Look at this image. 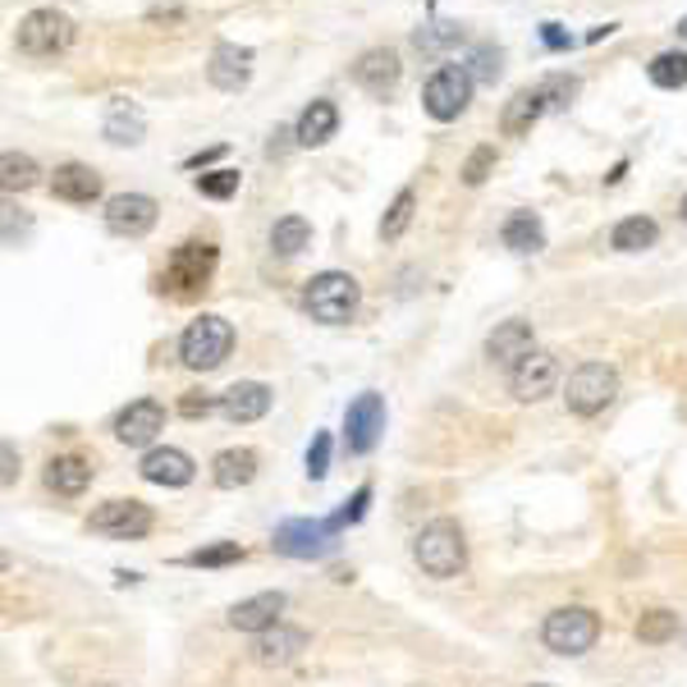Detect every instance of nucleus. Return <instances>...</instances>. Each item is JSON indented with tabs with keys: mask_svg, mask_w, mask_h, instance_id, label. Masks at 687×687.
<instances>
[{
	"mask_svg": "<svg viewBox=\"0 0 687 687\" xmlns=\"http://www.w3.org/2000/svg\"><path fill=\"white\" fill-rule=\"evenodd\" d=\"M412 559L427 578H458L468 568V541L454 518H436L412 537Z\"/></svg>",
	"mask_w": 687,
	"mask_h": 687,
	"instance_id": "obj_1",
	"label": "nucleus"
},
{
	"mask_svg": "<svg viewBox=\"0 0 687 687\" xmlns=\"http://www.w3.org/2000/svg\"><path fill=\"white\" fill-rule=\"evenodd\" d=\"M358 298H362V289L349 271H321L302 289V308L321 326H349L358 312Z\"/></svg>",
	"mask_w": 687,
	"mask_h": 687,
	"instance_id": "obj_2",
	"label": "nucleus"
},
{
	"mask_svg": "<svg viewBox=\"0 0 687 687\" xmlns=\"http://www.w3.org/2000/svg\"><path fill=\"white\" fill-rule=\"evenodd\" d=\"M229 349H235V326L216 312H202L179 335V362L188 371H216L229 358Z\"/></svg>",
	"mask_w": 687,
	"mask_h": 687,
	"instance_id": "obj_3",
	"label": "nucleus"
},
{
	"mask_svg": "<svg viewBox=\"0 0 687 687\" xmlns=\"http://www.w3.org/2000/svg\"><path fill=\"white\" fill-rule=\"evenodd\" d=\"M600 637V615L587 605H564L541 624V641L555 656H587Z\"/></svg>",
	"mask_w": 687,
	"mask_h": 687,
	"instance_id": "obj_4",
	"label": "nucleus"
},
{
	"mask_svg": "<svg viewBox=\"0 0 687 687\" xmlns=\"http://www.w3.org/2000/svg\"><path fill=\"white\" fill-rule=\"evenodd\" d=\"M615 395H619V371L609 362H583L578 371L568 376V386H564V404H568V412H578V417L605 412L609 404H615Z\"/></svg>",
	"mask_w": 687,
	"mask_h": 687,
	"instance_id": "obj_5",
	"label": "nucleus"
},
{
	"mask_svg": "<svg viewBox=\"0 0 687 687\" xmlns=\"http://www.w3.org/2000/svg\"><path fill=\"white\" fill-rule=\"evenodd\" d=\"M468 101H472V73H468V64H440L431 79H427V88H422V106H427L431 120H440V125L458 120V114L468 110Z\"/></svg>",
	"mask_w": 687,
	"mask_h": 687,
	"instance_id": "obj_6",
	"label": "nucleus"
},
{
	"mask_svg": "<svg viewBox=\"0 0 687 687\" xmlns=\"http://www.w3.org/2000/svg\"><path fill=\"white\" fill-rule=\"evenodd\" d=\"M216 261H220L216 243H202V239L179 243V248L170 252V261H166V289L179 293V298H188V293L202 289V285L216 276Z\"/></svg>",
	"mask_w": 687,
	"mask_h": 687,
	"instance_id": "obj_7",
	"label": "nucleus"
},
{
	"mask_svg": "<svg viewBox=\"0 0 687 687\" xmlns=\"http://www.w3.org/2000/svg\"><path fill=\"white\" fill-rule=\"evenodd\" d=\"M19 51L23 56H60L73 42V23L60 10H32L19 19Z\"/></svg>",
	"mask_w": 687,
	"mask_h": 687,
	"instance_id": "obj_8",
	"label": "nucleus"
},
{
	"mask_svg": "<svg viewBox=\"0 0 687 687\" xmlns=\"http://www.w3.org/2000/svg\"><path fill=\"white\" fill-rule=\"evenodd\" d=\"M276 555L285 559H321L335 550V531L326 518H289L276 527Z\"/></svg>",
	"mask_w": 687,
	"mask_h": 687,
	"instance_id": "obj_9",
	"label": "nucleus"
},
{
	"mask_svg": "<svg viewBox=\"0 0 687 687\" xmlns=\"http://www.w3.org/2000/svg\"><path fill=\"white\" fill-rule=\"evenodd\" d=\"M380 431H386V399L376 390L358 395L349 408H344V449L349 454H371Z\"/></svg>",
	"mask_w": 687,
	"mask_h": 687,
	"instance_id": "obj_10",
	"label": "nucleus"
},
{
	"mask_svg": "<svg viewBox=\"0 0 687 687\" xmlns=\"http://www.w3.org/2000/svg\"><path fill=\"white\" fill-rule=\"evenodd\" d=\"M151 509L142 500H106L101 509H92L88 527L97 531V537H114V541H138L151 531Z\"/></svg>",
	"mask_w": 687,
	"mask_h": 687,
	"instance_id": "obj_11",
	"label": "nucleus"
},
{
	"mask_svg": "<svg viewBox=\"0 0 687 687\" xmlns=\"http://www.w3.org/2000/svg\"><path fill=\"white\" fill-rule=\"evenodd\" d=\"M166 431V404L161 399H133L129 408L114 412V440L129 449H147Z\"/></svg>",
	"mask_w": 687,
	"mask_h": 687,
	"instance_id": "obj_12",
	"label": "nucleus"
},
{
	"mask_svg": "<svg viewBox=\"0 0 687 687\" xmlns=\"http://www.w3.org/2000/svg\"><path fill=\"white\" fill-rule=\"evenodd\" d=\"M555 386H559V358L546 354V349L527 354V358L509 371V390H514L518 404H537V399H546Z\"/></svg>",
	"mask_w": 687,
	"mask_h": 687,
	"instance_id": "obj_13",
	"label": "nucleus"
},
{
	"mask_svg": "<svg viewBox=\"0 0 687 687\" xmlns=\"http://www.w3.org/2000/svg\"><path fill=\"white\" fill-rule=\"evenodd\" d=\"M157 225V198L147 193H114L106 198V229L120 239H142Z\"/></svg>",
	"mask_w": 687,
	"mask_h": 687,
	"instance_id": "obj_14",
	"label": "nucleus"
},
{
	"mask_svg": "<svg viewBox=\"0 0 687 687\" xmlns=\"http://www.w3.org/2000/svg\"><path fill=\"white\" fill-rule=\"evenodd\" d=\"M399 79H404V64H399V56H395L390 47H371V51H362V56L354 60V83H358L362 92L380 97V101H386V97L399 88Z\"/></svg>",
	"mask_w": 687,
	"mask_h": 687,
	"instance_id": "obj_15",
	"label": "nucleus"
},
{
	"mask_svg": "<svg viewBox=\"0 0 687 687\" xmlns=\"http://www.w3.org/2000/svg\"><path fill=\"white\" fill-rule=\"evenodd\" d=\"M138 472H142V481H151V486H170V490H179V486L193 481L198 468H193V458H188L183 449H175V445H151V449L142 454Z\"/></svg>",
	"mask_w": 687,
	"mask_h": 687,
	"instance_id": "obj_16",
	"label": "nucleus"
},
{
	"mask_svg": "<svg viewBox=\"0 0 687 687\" xmlns=\"http://www.w3.org/2000/svg\"><path fill=\"white\" fill-rule=\"evenodd\" d=\"M271 386H261V380H235L225 395H220V412L225 422L235 427H248V422H261L266 412H271Z\"/></svg>",
	"mask_w": 687,
	"mask_h": 687,
	"instance_id": "obj_17",
	"label": "nucleus"
},
{
	"mask_svg": "<svg viewBox=\"0 0 687 687\" xmlns=\"http://www.w3.org/2000/svg\"><path fill=\"white\" fill-rule=\"evenodd\" d=\"M285 605H289L285 591H257V596H248V600H239V605H229V628H239V633H252V637H257V633H266V628L280 624Z\"/></svg>",
	"mask_w": 687,
	"mask_h": 687,
	"instance_id": "obj_18",
	"label": "nucleus"
},
{
	"mask_svg": "<svg viewBox=\"0 0 687 687\" xmlns=\"http://www.w3.org/2000/svg\"><path fill=\"white\" fill-rule=\"evenodd\" d=\"M302 651H308V633L293 628V624H276V628L257 633V641H252V660H257V665H266V669H276V665H293Z\"/></svg>",
	"mask_w": 687,
	"mask_h": 687,
	"instance_id": "obj_19",
	"label": "nucleus"
},
{
	"mask_svg": "<svg viewBox=\"0 0 687 687\" xmlns=\"http://www.w3.org/2000/svg\"><path fill=\"white\" fill-rule=\"evenodd\" d=\"M527 354H537V335H531L527 321H500V326L486 335V358L495 367H509L514 371Z\"/></svg>",
	"mask_w": 687,
	"mask_h": 687,
	"instance_id": "obj_20",
	"label": "nucleus"
},
{
	"mask_svg": "<svg viewBox=\"0 0 687 687\" xmlns=\"http://www.w3.org/2000/svg\"><path fill=\"white\" fill-rule=\"evenodd\" d=\"M207 79H211V88H220V92L248 88V79H252V51H248V47H235V42H220V47L211 51Z\"/></svg>",
	"mask_w": 687,
	"mask_h": 687,
	"instance_id": "obj_21",
	"label": "nucleus"
},
{
	"mask_svg": "<svg viewBox=\"0 0 687 687\" xmlns=\"http://www.w3.org/2000/svg\"><path fill=\"white\" fill-rule=\"evenodd\" d=\"M51 193L60 202H73V207H92L101 198V175L92 166H83V161H64L51 175Z\"/></svg>",
	"mask_w": 687,
	"mask_h": 687,
	"instance_id": "obj_22",
	"label": "nucleus"
},
{
	"mask_svg": "<svg viewBox=\"0 0 687 687\" xmlns=\"http://www.w3.org/2000/svg\"><path fill=\"white\" fill-rule=\"evenodd\" d=\"M47 490L60 495V500H79V495L92 486V464L83 454H56L47 464Z\"/></svg>",
	"mask_w": 687,
	"mask_h": 687,
	"instance_id": "obj_23",
	"label": "nucleus"
},
{
	"mask_svg": "<svg viewBox=\"0 0 687 687\" xmlns=\"http://www.w3.org/2000/svg\"><path fill=\"white\" fill-rule=\"evenodd\" d=\"M335 129H339V110H335V101H326V97H317V101L302 106L298 125H293L298 147H326V142L335 138Z\"/></svg>",
	"mask_w": 687,
	"mask_h": 687,
	"instance_id": "obj_24",
	"label": "nucleus"
},
{
	"mask_svg": "<svg viewBox=\"0 0 687 687\" xmlns=\"http://www.w3.org/2000/svg\"><path fill=\"white\" fill-rule=\"evenodd\" d=\"M101 133H106V142H114V147H138L142 133H147V120H142V110H138L129 97H114L110 110H106Z\"/></svg>",
	"mask_w": 687,
	"mask_h": 687,
	"instance_id": "obj_25",
	"label": "nucleus"
},
{
	"mask_svg": "<svg viewBox=\"0 0 687 687\" xmlns=\"http://www.w3.org/2000/svg\"><path fill=\"white\" fill-rule=\"evenodd\" d=\"M550 106H546V97H541V88H522V92H514L509 101H505V114H500V129L509 133V138H522L531 125L541 120Z\"/></svg>",
	"mask_w": 687,
	"mask_h": 687,
	"instance_id": "obj_26",
	"label": "nucleus"
},
{
	"mask_svg": "<svg viewBox=\"0 0 687 687\" xmlns=\"http://www.w3.org/2000/svg\"><path fill=\"white\" fill-rule=\"evenodd\" d=\"M257 477V454L252 449H220L211 458V481L220 490H239V486H252Z\"/></svg>",
	"mask_w": 687,
	"mask_h": 687,
	"instance_id": "obj_27",
	"label": "nucleus"
},
{
	"mask_svg": "<svg viewBox=\"0 0 687 687\" xmlns=\"http://www.w3.org/2000/svg\"><path fill=\"white\" fill-rule=\"evenodd\" d=\"M500 239H505V248L518 252V257L541 252V248H546V225H541L537 211H514V216L505 220V229H500Z\"/></svg>",
	"mask_w": 687,
	"mask_h": 687,
	"instance_id": "obj_28",
	"label": "nucleus"
},
{
	"mask_svg": "<svg viewBox=\"0 0 687 687\" xmlns=\"http://www.w3.org/2000/svg\"><path fill=\"white\" fill-rule=\"evenodd\" d=\"M660 239V225L651 216H628L609 229V248L615 252H641V248H656Z\"/></svg>",
	"mask_w": 687,
	"mask_h": 687,
	"instance_id": "obj_29",
	"label": "nucleus"
},
{
	"mask_svg": "<svg viewBox=\"0 0 687 687\" xmlns=\"http://www.w3.org/2000/svg\"><path fill=\"white\" fill-rule=\"evenodd\" d=\"M308 243H312V225L302 220V216H280L271 225V252L276 257H298Z\"/></svg>",
	"mask_w": 687,
	"mask_h": 687,
	"instance_id": "obj_30",
	"label": "nucleus"
},
{
	"mask_svg": "<svg viewBox=\"0 0 687 687\" xmlns=\"http://www.w3.org/2000/svg\"><path fill=\"white\" fill-rule=\"evenodd\" d=\"M646 79L665 92H678L687 88V51H660L651 64H646Z\"/></svg>",
	"mask_w": 687,
	"mask_h": 687,
	"instance_id": "obj_31",
	"label": "nucleus"
},
{
	"mask_svg": "<svg viewBox=\"0 0 687 687\" xmlns=\"http://www.w3.org/2000/svg\"><path fill=\"white\" fill-rule=\"evenodd\" d=\"M454 42H464V23H449V19L427 23V28H417V32H412V47L422 51V56H440V51L454 47Z\"/></svg>",
	"mask_w": 687,
	"mask_h": 687,
	"instance_id": "obj_32",
	"label": "nucleus"
},
{
	"mask_svg": "<svg viewBox=\"0 0 687 687\" xmlns=\"http://www.w3.org/2000/svg\"><path fill=\"white\" fill-rule=\"evenodd\" d=\"M37 161L32 157H23V151H6L0 157V183H6V193H23V188H32L37 183Z\"/></svg>",
	"mask_w": 687,
	"mask_h": 687,
	"instance_id": "obj_33",
	"label": "nucleus"
},
{
	"mask_svg": "<svg viewBox=\"0 0 687 687\" xmlns=\"http://www.w3.org/2000/svg\"><path fill=\"white\" fill-rule=\"evenodd\" d=\"M464 64H468V73H472V83H495V79L505 73V51L490 47V42H477L472 56H468Z\"/></svg>",
	"mask_w": 687,
	"mask_h": 687,
	"instance_id": "obj_34",
	"label": "nucleus"
},
{
	"mask_svg": "<svg viewBox=\"0 0 687 687\" xmlns=\"http://www.w3.org/2000/svg\"><path fill=\"white\" fill-rule=\"evenodd\" d=\"M243 546L239 541H216V546H202L193 555H183L188 568H225V564H243Z\"/></svg>",
	"mask_w": 687,
	"mask_h": 687,
	"instance_id": "obj_35",
	"label": "nucleus"
},
{
	"mask_svg": "<svg viewBox=\"0 0 687 687\" xmlns=\"http://www.w3.org/2000/svg\"><path fill=\"white\" fill-rule=\"evenodd\" d=\"M537 88H541V97H546L550 110H568L583 83H578V73H546V79H541Z\"/></svg>",
	"mask_w": 687,
	"mask_h": 687,
	"instance_id": "obj_36",
	"label": "nucleus"
},
{
	"mask_svg": "<svg viewBox=\"0 0 687 687\" xmlns=\"http://www.w3.org/2000/svg\"><path fill=\"white\" fill-rule=\"evenodd\" d=\"M412 207H417V193H412V188H404V193L390 202L386 220H380V239L395 243V239L404 235V229H408V220H412Z\"/></svg>",
	"mask_w": 687,
	"mask_h": 687,
	"instance_id": "obj_37",
	"label": "nucleus"
},
{
	"mask_svg": "<svg viewBox=\"0 0 687 687\" xmlns=\"http://www.w3.org/2000/svg\"><path fill=\"white\" fill-rule=\"evenodd\" d=\"M193 188H198L202 198L225 202V198H235V193H239V170H211V175H198Z\"/></svg>",
	"mask_w": 687,
	"mask_h": 687,
	"instance_id": "obj_38",
	"label": "nucleus"
},
{
	"mask_svg": "<svg viewBox=\"0 0 687 687\" xmlns=\"http://www.w3.org/2000/svg\"><path fill=\"white\" fill-rule=\"evenodd\" d=\"M674 633H678V615H669V609H651V615H641V624H637V637L651 646L669 641Z\"/></svg>",
	"mask_w": 687,
	"mask_h": 687,
	"instance_id": "obj_39",
	"label": "nucleus"
},
{
	"mask_svg": "<svg viewBox=\"0 0 687 687\" xmlns=\"http://www.w3.org/2000/svg\"><path fill=\"white\" fill-rule=\"evenodd\" d=\"M367 505H371V486H358V490H354V500H344V509H335V514L326 518L330 531H344V527L362 522V518H367Z\"/></svg>",
	"mask_w": 687,
	"mask_h": 687,
	"instance_id": "obj_40",
	"label": "nucleus"
},
{
	"mask_svg": "<svg viewBox=\"0 0 687 687\" xmlns=\"http://www.w3.org/2000/svg\"><path fill=\"white\" fill-rule=\"evenodd\" d=\"M495 170V147H477L472 157L464 161V183L468 188H477V183H486V175Z\"/></svg>",
	"mask_w": 687,
	"mask_h": 687,
	"instance_id": "obj_41",
	"label": "nucleus"
},
{
	"mask_svg": "<svg viewBox=\"0 0 687 687\" xmlns=\"http://www.w3.org/2000/svg\"><path fill=\"white\" fill-rule=\"evenodd\" d=\"M179 412L183 417H211V412H220V395H207V390H188L183 399H179Z\"/></svg>",
	"mask_w": 687,
	"mask_h": 687,
	"instance_id": "obj_42",
	"label": "nucleus"
},
{
	"mask_svg": "<svg viewBox=\"0 0 687 687\" xmlns=\"http://www.w3.org/2000/svg\"><path fill=\"white\" fill-rule=\"evenodd\" d=\"M330 472V436L326 431H317L312 436V445H308V477L312 481H321Z\"/></svg>",
	"mask_w": 687,
	"mask_h": 687,
	"instance_id": "obj_43",
	"label": "nucleus"
},
{
	"mask_svg": "<svg viewBox=\"0 0 687 687\" xmlns=\"http://www.w3.org/2000/svg\"><path fill=\"white\" fill-rule=\"evenodd\" d=\"M541 42H546L550 51H568V47H572V37L564 32V23H541Z\"/></svg>",
	"mask_w": 687,
	"mask_h": 687,
	"instance_id": "obj_44",
	"label": "nucleus"
},
{
	"mask_svg": "<svg viewBox=\"0 0 687 687\" xmlns=\"http://www.w3.org/2000/svg\"><path fill=\"white\" fill-rule=\"evenodd\" d=\"M0 458H6V468H0V481L14 486V477H19V454H14V445H10V440L0 445Z\"/></svg>",
	"mask_w": 687,
	"mask_h": 687,
	"instance_id": "obj_45",
	"label": "nucleus"
},
{
	"mask_svg": "<svg viewBox=\"0 0 687 687\" xmlns=\"http://www.w3.org/2000/svg\"><path fill=\"white\" fill-rule=\"evenodd\" d=\"M289 138L298 142V133H293V129H276V133H271V142H266V157H276V161H280L285 151H289Z\"/></svg>",
	"mask_w": 687,
	"mask_h": 687,
	"instance_id": "obj_46",
	"label": "nucleus"
},
{
	"mask_svg": "<svg viewBox=\"0 0 687 687\" xmlns=\"http://www.w3.org/2000/svg\"><path fill=\"white\" fill-rule=\"evenodd\" d=\"M678 37H683V42H687V14L678 19Z\"/></svg>",
	"mask_w": 687,
	"mask_h": 687,
	"instance_id": "obj_47",
	"label": "nucleus"
},
{
	"mask_svg": "<svg viewBox=\"0 0 687 687\" xmlns=\"http://www.w3.org/2000/svg\"><path fill=\"white\" fill-rule=\"evenodd\" d=\"M678 211H683V220H687V198H683V202H678Z\"/></svg>",
	"mask_w": 687,
	"mask_h": 687,
	"instance_id": "obj_48",
	"label": "nucleus"
},
{
	"mask_svg": "<svg viewBox=\"0 0 687 687\" xmlns=\"http://www.w3.org/2000/svg\"><path fill=\"white\" fill-rule=\"evenodd\" d=\"M92 687H114V683H92Z\"/></svg>",
	"mask_w": 687,
	"mask_h": 687,
	"instance_id": "obj_49",
	"label": "nucleus"
},
{
	"mask_svg": "<svg viewBox=\"0 0 687 687\" xmlns=\"http://www.w3.org/2000/svg\"><path fill=\"white\" fill-rule=\"evenodd\" d=\"M537 687H546V683H537Z\"/></svg>",
	"mask_w": 687,
	"mask_h": 687,
	"instance_id": "obj_50",
	"label": "nucleus"
}]
</instances>
